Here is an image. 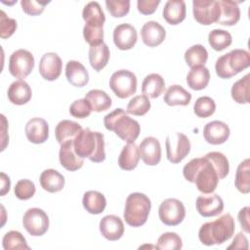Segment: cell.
I'll return each instance as SVG.
<instances>
[{"label":"cell","mask_w":250,"mask_h":250,"mask_svg":"<svg viewBox=\"0 0 250 250\" xmlns=\"http://www.w3.org/2000/svg\"><path fill=\"white\" fill-rule=\"evenodd\" d=\"M183 175L188 182L195 184L196 188L205 194L214 192L220 180L213 164L205 156L188 162L183 168Z\"/></svg>","instance_id":"obj_1"},{"label":"cell","mask_w":250,"mask_h":250,"mask_svg":"<svg viewBox=\"0 0 250 250\" xmlns=\"http://www.w3.org/2000/svg\"><path fill=\"white\" fill-rule=\"evenodd\" d=\"M75 153L81 158H88L95 163L103 162L105 159L104 137L100 132H93L85 128L75 137L73 141Z\"/></svg>","instance_id":"obj_2"},{"label":"cell","mask_w":250,"mask_h":250,"mask_svg":"<svg viewBox=\"0 0 250 250\" xmlns=\"http://www.w3.org/2000/svg\"><path fill=\"white\" fill-rule=\"evenodd\" d=\"M234 229V219L229 213H226L215 221L203 224L199 229L198 238L206 246L220 245L231 238Z\"/></svg>","instance_id":"obj_3"},{"label":"cell","mask_w":250,"mask_h":250,"mask_svg":"<svg viewBox=\"0 0 250 250\" xmlns=\"http://www.w3.org/2000/svg\"><path fill=\"white\" fill-rule=\"evenodd\" d=\"M104 127L112 131L126 143H134L140 135L141 126L139 122L127 115L122 108H116L107 113L104 118Z\"/></svg>","instance_id":"obj_4"},{"label":"cell","mask_w":250,"mask_h":250,"mask_svg":"<svg viewBox=\"0 0 250 250\" xmlns=\"http://www.w3.org/2000/svg\"><path fill=\"white\" fill-rule=\"evenodd\" d=\"M150 209L151 202L146 194L141 192L130 193L125 201L124 220L130 227H141L146 223Z\"/></svg>","instance_id":"obj_5"},{"label":"cell","mask_w":250,"mask_h":250,"mask_svg":"<svg viewBox=\"0 0 250 250\" xmlns=\"http://www.w3.org/2000/svg\"><path fill=\"white\" fill-rule=\"evenodd\" d=\"M250 65V54L243 49H234L219 57L216 61L215 70L223 79H229L244 70Z\"/></svg>","instance_id":"obj_6"},{"label":"cell","mask_w":250,"mask_h":250,"mask_svg":"<svg viewBox=\"0 0 250 250\" xmlns=\"http://www.w3.org/2000/svg\"><path fill=\"white\" fill-rule=\"evenodd\" d=\"M109 87L118 98H129L137 91V77L130 70L119 69L110 76Z\"/></svg>","instance_id":"obj_7"},{"label":"cell","mask_w":250,"mask_h":250,"mask_svg":"<svg viewBox=\"0 0 250 250\" xmlns=\"http://www.w3.org/2000/svg\"><path fill=\"white\" fill-rule=\"evenodd\" d=\"M167 159L174 164L180 163L190 151L188 138L183 133H173L166 137L165 141Z\"/></svg>","instance_id":"obj_8"},{"label":"cell","mask_w":250,"mask_h":250,"mask_svg":"<svg viewBox=\"0 0 250 250\" xmlns=\"http://www.w3.org/2000/svg\"><path fill=\"white\" fill-rule=\"evenodd\" d=\"M34 68V57L25 50L19 49L12 53L9 59V71L19 79L27 77Z\"/></svg>","instance_id":"obj_9"},{"label":"cell","mask_w":250,"mask_h":250,"mask_svg":"<svg viewBox=\"0 0 250 250\" xmlns=\"http://www.w3.org/2000/svg\"><path fill=\"white\" fill-rule=\"evenodd\" d=\"M158 216L164 225L178 226L186 217L185 205L177 198H167L159 205Z\"/></svg>","instance_id":"obj_10"},{"label":"cell","mask_w":250,"mask_h":250,"mask_svg":"<svg viewBox=\"0 0 250 250\" xmlns=\"http://www.w3.org/2000/svg\"><path fill=\"white\" fill-rule=\"evenodd\" d=\"M22 225L25 230L32 236H41L49 229V217L40 208H29L22 217Z\"/></svg>","instance_id":"obj_11"},{"label":"cell","mask_w":250,"mask_h":250,"mask_svg":"<svg viewBox=\"0 0 250 250\" xmlns=\"http://www.w3.org/2000/svg\"><path fill=\"white\" fill-rule=\"evenodd\" d=\"M192 13L195 21L203 25L217 22L220 17L219 1L194 0L192 2Z\"/></svg>","instance_id":"obj_12"},{"label":"cell","mask_w":250,"mask_h":250,"mask_svg":"<svg viewBox=\"0 0 250 250\" xmlns=\"http://www.w3.org/2000/svg\"><path fill=\"white\" fill-rule=\"evenodd\" d=\"M62 59L58 54L49 52L42 56L39 62V73L40 75L48 81H54L58 79L62 73Z\"/></svg>","instance_id":"obj_13"},{"label":"cell","mask_w":250,"mask_h":250,"mask_svg":"<svg viewBox=\"0 0 250 250\" xmlns=\"http://www.w3.org/2000/svg\"><path fill=\"white\" fill-rule=\"evenodd\" d=\"M139 151L140 157L148 166H155L161 160V146L154 137L145 138L139 146Z\"/></svg>","instance_id":"obj_14"},{"label":"cell","mask_w":250,"mask_h":250,"mask_svg":"<svg viewBox=\"0 0 250 250\" xmlns=\"http://www.w3.org/2000/svg\"><path fill=\"white\" fill-rule=\"evenodd\" d=\"M138 39L136 28L129 23H121L115 26L113 30V42L119 50L132 49Z\"/></svg>","instance_id":"obj_15"},{"label":"cell","mask_w":250,"mask_h":250,"mask_svg":"<svg viewBox=\"0 0 250 250\" xmlns=\"http://www.w3.org/2000/svg\"><path fill=\"white\" fill-rule=\"evenodd\" d=\"M196 210L202 217H215L224 210V201L219 194H211L208 196L199 195L196 198Z\"/></svg>","instance_id":"obj_16"},{"label":"cell","mask_w":250,"mask_h":250,"mask_svg":"<svg viewBox=\"0 0 250 250\" xmlns=\"http://www.w3.org/2000/svg\"><path fill=\"white\" fill-rule=\"evenodd\" d=\"M25 136L30 143L43 144L49 138V125L41 117H33L27 121L24 128Z\"/></svg>","instance_id":"obj_17"},{"label":"cell","mask_w":250,"mask_h":250,"mask_svg":"<svg viewBox=\"0 0 250 250\" xmlns=\"http://www.w3.org/2000/svg\"><path fill=\"white\" fill-rule=\"evenodd\" d=\"M229 127L223 121L214 120L208 122L203 129V137L208 144L222 145L229 137Z\"/></svg>","instance_id":"obj_18"},{"label":"cell","mask_w":250,"mask_h":250,"mask_svg":"<svg viewBox=\"0 0 250 250\" xmlns=\"http://www.w3.org/2000/svg\"><path fill=\"white\" fill-rule=\"evenodd\" d=\"M100 231L105 239L116 241L124 233V224L118 216L106 215L100 221Z\"/></svg>","instance_id":"obj_19"},{"label":"cell","mask_w":250,"mask_h":250,"mask_svg":"<svg viewBox=\"0 0 250 250\" xmlns=\"http://www.w3.org/2000/svg\"><path fill=\"white\" fill-rule=\"evenodd\" d=\"M141 36L145 45L148 47H156L164 41L166 31L159 22L149 21L143 25L141 29Z\"/></svg>","instance_id":"obj_20"},{"label":"cell","mask_w":250,"mask_h":250,"mask_svg":"<svg viewBox=\"0 0 250 250\" xmlns=\"http://www.w3.org/2000/svg\"><path fill=\"white\" fill-rule=\"evenodd\" d=\"M59 159L61 165L67 171H76L82 168L84 159L79 157L73 147V141H68L61 145Z\"/></svg>","instance_id":"obj_21"},{"label":"cell","mask_w":250,"mask_h":250,"mask_svg":"<svg viewBox=\"0 0 250 250\" xmlns=\"http://www.w3.org/2000/svg\"><path fill=\"white\" fill-rule=\"evenodd\" d=\"M187 15L186 2L183 0H169L165 3L162 16L163 19L172 25L181 23Z\"/></svg>","instance_id":"obj_22"},{"label":"cell","mask_w":250,"mask_h":250,"mask_svg":"<svg viewBox=\"0 0 250 250\" xmlns=\"http://www.w3.org/2000/svg\"><path fill=\"white\" fill-rule=\"evenodd\" d=\"M9 101L17 105H22L28 103L32 97L30 86L22 79L14 81L8 88Z\"/></svg>","instance_id":"obj_23"},{"label":"cell","mask_w":250,"mask_h":250,"mask_svg":"<svg viewBox=\"0 0 250 250\" xmlns=\"http://www.w3.org/2000/svg\"><path fill=\"white\" fill-rule=\"evenodd\" d=\"M65 77L75 87H84L89 82V73L78 61H68L66 62Z\"/></svg>","instance_id":"obj_24"},{"label":"cell","mask_w":250,"mask_h":250,"mask_svg":"<svg viewBox=\"0 0 250 250\" xmlns=\"http://www.w3.org/2000/svg\"><path fill=\"white\" fill-rule=\"evenodd\" d=\"M220 17L217 23L231 26L240 20V9L236 2L229 0H220Z\"/></svg>","instance_id":"obj_25"},{"label":"cell","mask_w":250,"mask_h":250,"mask_svg":"<svg viewBox=\"0 0 250 250\" xmlns=\"http://www.w3.org/2000/svg\"><path fill=\"white\" fill-rule=\"evenodd\" d=\"M39 182L42 188L51 193L61 191L65 183L64 177L55 169L44 170L40 175Z\"/></svg>","instance_id":"obj_26"},{"label":"cell","mask_w":250,"mask_h":250,"mask_svg":"<svg viewBox=\"0 0 250 250\" xmlns=\"http://www.w3.org/2000/svg\"><path fill=\"white\" fill-rule=\"evenodd\" d=\"M82 18L85 21V25L92 27H103L105 21L104 13L97 1H92L85 5L82 11Z\"/></svg>","instance_id":"obj_27"},{"label":"cell","mask_w":250,"mask_h":250,"mask_svg":"<svg viewBox=\"0 0 250 250\" xmlns=\"http://www.w3.org/2000/svg\"><path fill=\"white\" fill-rule=\"evenodd\" d=\"M82 127L80 124L67 119L62 120L58 123L55 129L56 140L60 145L68 141H74L75 137L80 133Z\"/></svg>","instance_id":"obj_28"},{"label":"cell","mask_w":250,"mask_h":250,"mask_svg":"<svg viewBox=\"0 0 250 250\" xmlns=\"http://www.w3.org/2000/svg\"><path fill=\"white\" fill-rule=\"evenodd\" d=\"M139 147L135 143L127 144L118 156V165L122 170L131 171L138 166L140 160Z\"/></svg>","instance_id":"obj_29"},{"label":"cell","mask_w":250,"mask_h":250,"mask_svg":"<svg viewBox=\"0 0 250 250\" xmlns=\"http://www.w3.org/2000/svg\"><path fill=\"white\" fill-rule=\"evenodd\" d=\"M82 204L88 213L98 215L104 211L106 206V199L104 195L100 191L88 190L83 195Z\"/></svg>","instance_id":"obj_30"},{"label":"cell","mask_w":250,"mask_h":250,"mask_svg":"<svg viewBox=\"0 0 250 250\" xmlns=\"http://www.w3.org/2000/svg\"><path fill=\"white\" fill-rule=\"evenodd\" d=\"M210 81V72L209 69L204 66H195L192 67L187 75L188 86L195 91H200L205 89Z\"/></svg>","instance_id":"obj_31"},{"label":"cell","mask_w":250,"mask_h":250,"mask_svg":"<svg viewBox=\"0 0 250 250\" xmlns=\"http://www.w3.org/2000/svg\"><path fill=\"white\" fill-rule=\"evenodd\" d=\"M191 100V94L181 85H171L165 92L163 101L170 106L188 105Z\"/></svg>","instance_id":"obj_32"},{"label":"cell","mask_w":250,"mask_h":250,"mask_svg":"<svg viewBox=\"0 0 250 250\" xmlns=\"http://www.w3.org/2000/svg\"><path fill=\"white\" fill-rule=\"evenodd\" d=\"M165 90V81L163 77L157 73H151L145 77L142 84V92L144 95L156 99Z\"/></svg>","instance_id":"obj_33"},{"label":"cell","mask_w":250,"mask_h":250,"mask_svg":"<svg viewBox=\"0 0 250 250\" xmlns=\"http://www.w3.org/2000/svg\"><path fill=\"white\" fill-rule=\"evenodd\" d=\"M110 57L108 46L102 43L98 46H91L89 49V62L96 71H101L108 62Z\"/></svg>","instance_id":"obj_34"},{"label":"cell","mask_w":250,"mask_h":250,"mask_svg":"<svg viewBox=\"0 0 250 250\" xmlns=\"http://www.w3.org/2000/svg\"><path fill=\"white\" fill-rule=\"evenodd\" d=\"M85 99L90 104L92 111H96V112H102V111L107 110L112 104L111 98L104 91L100 89L90 90L86 94Z\"/></svg>","instance_id":"obj_35"},{"label":"cell","mask_w":250,"mask_h":250,"mask_svg":"<svg viewBox=\"0 0 250 250\" xmlns=\"http://www.w3.org/2000/svg\"><path fill=\"white\" fill-rule=\"evenodd\" d=\"M208 60V52L201 44H195L185 52V61L189 67L204 65Z\"/></svg>","instance_id":"obj_36"},{"label":"cell","mask_w":250,"mask_h":250,"mask_svg":"<svg viewBox=\"0 0 250 250\" xmlns=\"http://www.w3.org/2000/svg\"><path fill=\"white\" fill-rule=\"evenodd\" d=\"M249 171H250V161L248 158H246L239 163L236 169L235 179H234L235 188L239 192L244 194H247L250 191Z\"/></svg>","instance_id":"obj_37"},{"label":"cell","mask_w":250,"mask_h":250,"mask_svg":"<svg viewBox=\"0 0 250 250\" xmlns=\"http://www.w3.org/2000/svg\"><path fill=\"white\" fill-rule=\"evenodd\" d=\"M249 84L250 74L247 73L245 76L233 83L230 94L231 98L237 104H248L249 103Z\"/></svg>","instance_id":"obj_38"},{"label":"cell","mask_w":250,"mask_h":250,"mask_svg":"<svg viewBox=\"0 0 250 250\" xmlns=\"http://www.w3.org/2000/svg\"><path fill=\"white\" fill-rule=\"evenodd\" d=\"M209 45L215 51H223L232 42V37L230 33L224 29H213L208 34Z\"/></svg>","instance_id":"obj_39"},{"label":"cell","mask_w":250,"mask_h":250,"mask_svg":"<svg viewBox=\"0 0 250 250\" xmlns=\"http://www.w3.org/2000/svg\"><path fill=\"white\" fill-rule=\"evenodd\" d=\"M2 245L5 250L30 249V247L26 243L24 236L18 230H10L6 232L2 239Z\"/></svg>","instance_id":"obj_40"},{"label":"cell","mask_w":250,"mask_h":250,"mask_svg":"<svg viewBox=\"0 0 250 250\" xmlns=\"http://www.w3.org/2000/svg\"><path fill=\"white\" fill-rule=\"evenodd\" d=\"M150 109V102L146 95L135 96L127 104L126 112L136 116H143Z\"/></svg>","instance_id":"obj_41"},{"label":"cell","mask_w":250,"mask_h":250,"mask_svg":"<svg viewBox=\"0 0 250 250\" xmlns=\"http://www.w3.org/2000/svg\"><path fill=\"white\" fill-rule=\"evenodd\" d=\"M205 157H207L210 162L213 164L214 168L216 169L219 179L222 180L226 178L229 172V164L227 156L219 151H211L208 152Z\"/></svg>","instance_id":"obj_42"},{"label":"cell","mask_w":250,"mask_h":250,"mask_svg":"<svg viewBox=\"0 0 250 250\" xmlns=\"http://www.w3.org/2000/svg\"><path fill=\"white\" fill-rule=\"evenodd\" d=\"M216 110V104L214 100L208 96L198 98L193 105V111L195 115L201 118H207L211 116Z\"/></svg>","instance_id":"obj_43"},{"label":"cell","mask_w":250,"mask_h":250,"mask_svg":"<svg viewBox=\"0 0 250 250\" xmlns=\"http://www.w3.org/2000/svg\"><path fill=\"white\" fill-rule=\"evenodd\" d=\"M182 247V238L176 232L171 231L161 234L156 243V248L160 250H179Z\"/></svg>","instance_id":"obj_44"},{"label":"cell","mask_w":250,"mask_h":250,"mask_svg":"<svg viewBox=\"0 0 250 250\" xmlns=\"http://www.w3.org/2000/svg\"><path fill=\"white\" fill-rule=\"evenodd\" d=\"M36 191L35 185L32 181L28 179L20 180L14 188L15 195L21 200H27L31 198Z\"/></svg>","instance_id":"obj_45"},{"label":"cell","mask_w":250,"mask_h":250,"mask_svg":"<svg viewBox=\"0 0 250 250\" xmlns=\"http://www.w3.org/2000/svg\"><path fill=\"white\" fill-rule=\"evenodd\" d=\"M105 6L109 14L114 18H122L130 11L129 0H106Z\"/></svg>","instance_id":"obj_46"},{"label":"cell","mask_w":250,"mask_h":250,"mask_svg":"<svg viewBox=\"0 0 250 250\" xmlns=\"http://www.w3.org/2000/svg\"><path fill=\"white\" fill-rule=\"evenodd\" d=\"M91 105L85 98L74 101L69 106V113L75 118H86L91 114Z\"/></svg>","instance_id":"obj_47"},{"label":"cell","mask_w":250,"mask_h":250,"mask_svg":"<svg viewBox=\"0 0 250 250\" xmlns=\"http://www.w3.org/2000/svg\"><path fill=\"white\" fill-rule=\"evenodd\" d=\"M83 36L90 46H98L104 43V28L84 25Z\"/></svg>","instance_id":"obj_48"},{"label":"cell","mask_w":250,"mask_h":250,"mask_svg":"<svg viewBox=\"0 0 250 250\" xmlns=\"http://www.w3.org/2000/svg\"><path fill=\"white\" fill-rule=\"evenodd\" d=\"M17 29V21L6 16L4 11L0 12V37L7 39L11 37Z\"/></svg>","instance_id":"obj_49"},{"label":"cell","mask_w":250,"mask_h":250,"mask_svg":"<svg viewBox=\"0 0 250 250\" xmlns=\"http://www.w3.org/2000/svg\"><path fill=\"white\" fill-rule=\"evenodd\" d=\"M49 2H40L34 0H21V5L22 11L29 16H38L43 13L45 6Z\"/></svg>","instance_id":"obj_50"},{"label":"cell","mask_w":250,"mask_h":250,"mask_svg":"<svg viewBox=\"0 0 250 250\" xmlns=\"http://www.w3.org/2000/svg\"><path fill=\"white\" fill-rule=\"evenodd\" d=\"M159 4H160L159 0H138L137 7H138V11L141 14L151 15L156 11Z\"/></svg>","instance_id":"obj_51"},{"label":"cell","mask_w":250,"mask_h":250,"mask_svg":"<svg viewBox=\"0 0 250 250\" xmlns=\"http://www.w3.org/2000/svg\"><path fill=\"white\" fill-rule=\"evenodd\" d=\"M249 211H250L249 206H245L242 209H240V211L238 212V221H239V224L241 226V229L247 233L250 231Z\"/></svg>","instance_id":"obj_52"},{"label":"cell","mask_w":250,"mask_h":250,"mask_svg":"<svg viewBox=\"0 0 250 250\" xmlns=\"http://www.w3.org/2000/svg\"><path fill=\"white\" fill-rule=\"evenodd\" d=\"M248 247L247 237L242 232H238L234 236L232 243L228 247V249H248Z\"/></svg>","instance_id":"obj_53"},{"label":"cell","mask_w":250,"mask_h":250,"mask_svg":"<svg viewBox=\"0 0 250 250\" xmlns=\"http://www.w3.org/2000/svg\"><path fill=\"white\" fill-rule=\"evenodd\" d=\"M0 177H1V195L4 196L10 190L11 182H10V178L3 172L0 174Z\"/></svg>","instance_id":"obj_54"}]
</instances>
